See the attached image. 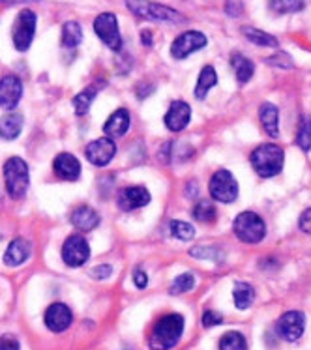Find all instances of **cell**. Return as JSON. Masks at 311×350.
<instances>
[{
    "instance_id": "obj_22",
    "label": "cell",
    "mask_w": 311,
    "mask_h": 350,
    "mask_svg": "<svg viewBox=\"0 0 311 350\" xmlns=\"http://www.w3.org/2000/svg\"><path fill=\"white\" fill-rule=\"evenodd\" d=\"M23 124H25V118L19 113H8L0 118V137L2 139H8L12 141L15 137H19L23 129Z\"/></svg>"
},
{
    "instance_id": "obj_27",
    "label": "cell",
    "mask_w": 311,
    "mask_h": 350,
    "mask_svg": "<svg viewBox=\"0 0 311 350\" xmlns=\"http://www.w3.org/2000/svg\"><path fill=\"white\" fill-rule=\"evenodd\" d=\"M242 34L249 40L255 45H260V47H278L280 43L275 40L272 34H267V32H262L259 29H254V27H244L242 29Z\"/></svg>"
},
{
    "instance_id": "obj_19",
    "label": "cell",
    "mask_w": 311,
    "mask_h": 350,
    "mask_svg": "<svg viewBox=\"0 0 311 350\" xmlns=\"http://www.w3.org/2000/svg\"><path fill=\"white\" fill-rule=\"evenodd\" d=\"M130 113L126 109H118V111H115L113 115L109 116L105 126H103V131L109 137H122L130 129Z\"/></svg>"
},
{
    "instance_id": "obj_39",
    "label": "cell",
    "mask_w": 311,
    "mask_h": 350,
    "mask_svg": "<svg viewBox=\"0 0 311 350\" xmlns=\"http://www.w3.org/2000/svg\"><path fill=\"white\" fill-rule=\"evenodd\" d=\"M225 10H227V14L231 15V17H239L242 15V0H227V4H225Z\"/></svg>"
},
{
    "instance_id": "obj_12",
    "label": "cell",
    "mask_w": 311,
    "mask_h": 350,
    "mask_svg": "<svg viewBox=\"0 0 311 350\" xmlns=\"http://www.w3.org/2000/svg\"><path fill=\"white\" fill-rule=\"evenodd\" d=\"M116 154V144L113 139L109 137H102V139H96L92 143L88 144L85 156L92 165L96 167H105L113 161V157Z\"/></svg>"
},
{
    "instance_id": "obj_37",
    "label": "cell",
    "mask_w": 311,
    "mask_h": 350,
    "mask_svg": "<svg viewBox=\"0 0 311 350\" xmlns=\"http://www.w3.org/2000/svg\"><path fill=\"white\" fill-rule=\"evenodd\" d=\"M224 322V317L216 311H204L203 313V326L204 328H212V326H217Z\"/></svg>"
},
{
    "instance_id": "obj_11",
    "label": "cell",
    "mask_w": 311,
    "mask_h": 350,
    "mask_svg": "<svg viewBox=\"0 0 311 350\" xmlns=\"http://www.w3.org/2000/svg\"><path fill=\"white\" fill-rule=\"evenodd\" d=\"M306 328V317L300 311H287L285 314L280 317L278 321V334L285 339V341H298Z\"/></svg>"
},
{
    "instance_id": "obj_2",
    "label": "cell",
    "mask_w": 311,
    "mask_h": 350,
    "mask_svg": "<svg viewBox=\"0 0 311 350\" xmlns=\"http://www.w3.org/2000/svg\"><path fill=\"white\" fill-rule=\"evenodd\" d=\"M283 148L278 144H260L252 154V167L262 178H272L283 169Z\"/></svg>"
},
{
    "instance_id": "obj_16",
    "label": "cell",
    "mask_w": 311,
    "mask_h": 350,
    "mask_svg": "<svg viewBox=\"0 0 311 350\" xmlns=\"http://www.w3.org/2000/svg\"><path fill=\"white\" fill-rule=\"evenodd\" d=\"M191 118V107L186 101H174L165 115V126L171 131H182L189 124Z\"/></svg>"
},
{
    "instance_id": "obj_34",
    "label": "cell",
    "mask_w": 311,
    "mask_h": 350,
    "mask_svg": "<svg viewBox=\"0 0 311 350\" xmlns=\"http://www.w3.org/2000/svg\"><path fill=\"white\" fill-rule=\"evenodd\" d=\"M171 234H173L174 238L182 240V242H188V240H191V238L195 236V229H193V225H189V223L174 219V221H171Z\"/></svg>"
},
{
    "instance_id": "obj_31",
    "label": "cell",
    "mask_w": 311,
    "mask_h": 350,
    "mask_svg": "<svg viewBox=\"0 0 311 350\" xmlns=\"http://www.w3.org/2000/svg\"><path fill=\"white\" fill-rule=\"evenodd\" d=\"M216 206H214L212 202H208V200H201V202H197L195 208H193V217H195L197 221L212 223L216 219Z\"/></svg>"
},
{
    "instance_id": "obj_35",
    "label": "cell",
    "mask_w": 311,
    "mask_h": 350,
    "mask_svg": "<svg viewBox=\"0 0 311 350\" xmlns=\"http://www.w3.org/2000/svg\"><path fill=\"white\" fill-rule=\"evenodd\" d=\"M189 255L195 258H210V260H216V262H219L224 258L221 251L217 247H193L189 251Z\"/></svg>"
},
{
    "instance_id": "obj_17",
    "label": "cell",
    "mask_w": 311,
    "mask_h": 350,
    "mask_svg": "<svg viewBox=\"0 0 311 350\" xmlns=\"http://www.w3.org/2000/svg\"><path fill=\"white\" fill-rule=\"evenodd\" d=\"M53 169H55V172H57L60 178L70 180V182L79 178L81 174L79 159L73 156V154H68V152H62V154H58V156L55 157Z\"/></svg>"
},
{
    "instance_id": "obj_1",
    "label": "cell",
    "mask_w": 311,
    "mask_h": 350,
    "mask_svg": "<svg viewBox=\"0 0 311 350\" xmlns=\"http://www.w3.org/2000/svg\"><path fill=\"white\" fill-rule=\"evenodd\" d=\"M182 334H184V317L178 313H169L154 324L148 337V347L150 350H171L180 341Z\"/></svg>"
},
{
    "instance_id": "obj_15",
    "label": "cell",
    "mask_w": 311,
    "mask_h": 350,
    "mask_svg": "<svg viewBox=\"0 0 311 350\" xmlns=\"http://www.w3.org/2000/svg\"><path fill=\"white\" fill-rule=\"evenodd\" d=\"M148 202H150V193H148L146 187H124L122 191L118 193V204H120V208L126 210V212L146 206Z\"/></svg>"
},
{
    "instance_id": "obj_33",
    "label": "cell",
    "mask_w": 311,
    "mask_h": 350,
    "mask_svg": "<svg viewBox=\"0 0 311 350\" xmlns=\"http://www.w3.org/2000/svg\"><path fill=\"white\" fill-rule=\"evenodd\" d=\"M195 286V275H191V273H182L178 278L174 279L173 285L169 288V294H184V293H189L191 288Z\"/></svg>"
},
{
    "instance_id": "obj_20",
    "label": "cell",
    "mask_w": 311,
    "mask_h": 350,
    "mask_svg": "<svg viewBox=\"0 0 311 350\" xmlns=\"http://www.w3.org/2000/svg\"><path fill=\"white\" fill-rule=\"evenodd\" d=\"M30 257V243L25 238H15L14 242L8 245L4 253V262L8 266H21Z\"/></svg>"
},
{
    "instance_id": "obj_9",
    "label": "cell",
    "mask_w": 311,
    "mask_h": 350,
    "mask_svg": "<svg viewBox=\"0 0 311 350\" xmlns=\"http://www.w3.org/2000/svg\"><path fill=\"white\" fill-rule=\"evenodd\" d=\"M90 257V247L88 242L81 234H73L66 238L64 245H62V260L72 268H79L88 260Z\"/></svg>"
},
{
    "instance_id": "obj_42",
    "label": "cell",
    "mask_w": 311,
    "mask_h": 350,
    "mask_svg": "<svg viewBox=\"0 0 311 350\" xmlns=\"http://www.w3.org/2000/svg\"><path fill=\"white\" fill-rule=\"evenodd\" d=\"M133 281H135L137 288H145L148 285V275L143 270H137V272L133 273Z\"/></svg>"
},
{
    "instance_id": "obj_41",
    "label": "cell",
    "mask_w": 311,
    "mask_h": 350,
    "mask_svg": "<svg viewBox=\"0 0 311 350\" xmlns=\"http://www.w3.org/2000/svg\"><path fill=\"white\" fill-rule=\"evenodd\" d=\"M300 229L311 234V208H308L304 214L300 215Z\"/></svg>"
},
{
    "instance_id": "obj_14",
    "label": "cell",
    "mask_w": 311,
    "mask_h": 350,
    "mask_svg": "<svg viewBox=\"0 0 311 350\" xmlns=\"http://www.w3.org/2000/svg\"><path fill=\"white\" fill-rule=\"evenodd\" d=\"M23 96V81L17 75H6L0 79V107L12 109L17 107V103Z\"/></svg>"
},
{
    "instance_id": "obj_13",
    "label": "cell",
    "mask_w": 311,
    "mask_h": 350,
    "mask_svg": "<svg viewBox=\"0 0 311 350\" xmlns=\"http://www.w3.org/2000/svg\"><path fill=\"white\" fill-rule=\"evenodd\" d=\"M45 326L55 332V334H62L66 329L72 326V321H73V314H72V309L68 308L66 304H53L47 308L45 311Z\"/></svg>"
},
{
    "instance_id": "obj_32",
    "label": "cell",
    "mask_w": 311,
    "mask_h": 350,
    "mask_svg": "<svg viewBox=\"0 0 311 350\" xmlns=\"http://www.w3.org/2000/svg\"><path fill=\"white\" fill-rule=\"evenodd\" d=\"M306 0H270V8L278 14H295L304 10Z\"/></svg>"
},
{
    "instance_id": "obj_40",
    "label": "cell",
    "mask_w": 311,
    "mask_h": 350,
    "mask_svg": "<svg viewBox=\"0 0 311 350\" xmlns=\"http://www.w3.org/2000/svg\"><path fill=\"white\" fill-rule=\"evenodd\" d=\"M111 273H113V268H111V266L100 265V266H96L94 270H92V278H94V279H107Z\"/></svg>"
},
{
    "instance_id": "obj_18",
    "label": "cell",
    "mask_w": 311,
    "mask_h": 350,
    "mask_svg": "<svg viewBox=\"0 0 311 350\" xmlns=\"http://www.w3.org/2000/svg\"><path fill=\"white\" fill-rule=\"evenodd\" d=\"M72 225L75 229L88 232L100 225V215L90 206H79L72 212Z\"/></svg>"
},
{
    "instance_id": "obj_30",
    "label": "cell",
    "mask_w": 311,
    "mask_h": 350,
    "mask_svg": "<svg viewBox=\"0 0 311 350\" xmlns=\"http://www.w3.org/2000/svg\"><path fill=\"white\" fill-rule=\"evenodd\" d=\"M219 350H247L246 337L240 332H227L219 339Z\"/></svg>"
},
{
    "instance_id": "obj_24",
    "label": "cell",
    "mask_w": 311,
    "mask_h": 350,
    "mask_svg": "<svg viewBox=\"0 0 311 350\" xmlns=\"http://www.w3.org/2000/svg\"><path fill=\"white\" fill-rule=\"evenodd\" d=\"M232 300H234V306L244 311L247 309L255 300V288L249 283H244V281H239L234 283V288H232Z\"/></svg>"
},
{
    "instance_id": "obj_25",
    "label": "cell",
    "mask_w": 311,
    "mask_h": 350,
    "mask_svg": "<svg viewBox=\"0 0 311 350\" xmlns=\"http://www.w3.org/2000/svg\"><path fill=\"white\" fill-rule=\"evenodd\" d=\"M217 85V73L212 66H204L203 72L199 75V81H197L195 86V96L199 100H204L206 94L210 92V88H214Z\"/></svg>"
},
{
    "instance_id": "obj_23",
    "label": "cell",
    "mask_w": 311,
    "mask_h": 350,
    "mask_svg": "<svg viewBox=\"0 0 311 350\" xmlns=\"http://www.w3.org/2000/svg\"><path fill=\"white\" fill-rule=\"evenodd\" d=\"M231 66L232 70H234V75L239 79L240 85H246L249 79L254 77V72H255V66L254 62L246 58L244 55H240V53H234L231 57Z\"/></svg>"
},
{
    "instance_id": "obj_44",
    "label": "cell",
    "mask_w": 311,
    "mask_h": 350,
    "mask_svg": "<svg viewBox=\"0 0 311 350\" xmlns=\"http://www.w3.org/2000/svg\"><path fill=\"white\" fill-rule=\"evenodd\" d=\"M25 2H38V0H0V4H25Z\"/></svg>"
},
{
    "instance_id": "obj_8",
    "label": "cell",
    "mask_w": 311,
    "mask_h": 350,
    "mask_svg": "<svg viewBox=\"0 0 311 350\" xmlns=\"http://www.w3.org/2000/svg\"><path fill=\"white\" fill-rule=\"evenodd\" d=\"M94 32L98 38L107 45L111 51H120L122 47V38H120V30H118V19L115 14H100L94 21Z\"/></svg>"
},
{
    "instance_id": "obj_29",
    "label": "cell",
    "mask_w": 311,
    "mask_h": 350,
    "mask_svg": "<svg viewBox=\"0 0 311 350\" xmlns=\"http://www.w3.org/2000/svg\"><path fill=\"white\" fill-rule=\"evenodd\" d=\"M297 143L302 150H311V116L302 115L300 116V124H298Z\"/></svg>"
},
{
    "instance_id": "obj_7",
    "label": "cell",
    "mask_w": 311,
    "mask_h": 350,
    "mask_svg": "<svg viewBox=\"0 0 311 350\" xmlns=\"http://www.w3.org/2000/svg\"><path fill=\"white\" fill-rule=\"evenodd\" d=\"M208 189L212 199L217 200V202H224V204L234 202L239 197V184L229 171H217L210 178Z\"/></svg>"
},
{
    "instance_id": "obj_43",
    "label": "cell",
    "mask_w": 311,
    "mask_h": 350,
    "mask_svg": "<svg viewBox=\"0 0 311 350\" xmlns=\"http://www.w3.org/2000/svg\"><path fill=\"white\" fill-rule=\"evenodd\" d=\"M141 40L145 45H152V34H150V30H143L141 32Z\"/></svg>"
},
{
    "instance_id": "obj_36",
    "label": "cell",
    "mask_w": 311,
    "mask_h": 350,
    "mask_svg": "<svg viewBox=\"0 0 311 350\" xmlns=\"http://www.w3.org/2000/svg\"><path fill=\"white\" fill-rule=\"evenodd\" d=\"M270 66H278V68H285V70H290L293 68V60L287 53H275L274 57H270L267 60Z\"/></svg>"
},
{
    "instance_id": "obj_10",
    "label": "cell",
    "mask_w": 311,
    "mask_h": 350,
    "mask_svg": "<svg viewBox=\"0 0 311 350\" xmlns=\"http://www.w3.org/2000/svg\"><path fill=\"white\" fill-rule=\"evenodd\" d=\"M206 43H208V40L204 34L197 32V30H189V32H184L174 40L173 45H171V55L182 60V58L189 57L191 53L203 49Z\"/></svg>"
},
{
    "instance_id": "obj_5",
    "label": "cell",
    "mask_w": 311,
    "mask_h": 350,
    "mask_svg": "<svg viewBox=\"0 0 311 350\" xmlns=\"http://www.w3.org/2000/svg\"><path fill=\"white\" fill-rule=\"evenodd\" d=\"M234 234L244 243H259L267 236V225L255 212H242L232 223Z\"/></svg>"
},
{
    "instance_id": "obj_6",
    "label": "cell",
    "mask_w": 311,
    "mask_h": 350,
    "mask_svg": "<svg viewBox=\"0 0 311 350\" xmlns=\"http://www.w3.org/2000/svg\"><path fill=\"white\" fill-rule=\"evenodd\" d=\"M36 34V14L32 10H21L15 17L14 29H12V40H14L15 49L25 53L29 49L30 43Z\"/></svg>"
},
{
    "instance_id": "obj_21",
    "label": "cell",
    "mask_w": 311,
    "mask_h": 350,
    "mask_svg": "<svg viewBox=\"0 0 311 350\" xmlns=\"http://www.w3.org/2000/svg\"><path fill=\"white\" fill-rule=\"evenodd\" d=\"M259 116L260 122H262V128L267 131L268 135L275 139V137L280 135V111L275 105L272 103H262L259 107Z\"/></svg>"
},
{
    "instance_id": "obj_38",
    "label": "cell",
    "mask_w": 311,
    "mask_h": 350,
    "mask_svg": "<svg viewBox=\"0 0 311 350\" xmlns=\"http://www.w3.org/2000/svg\"><path fill=\"white\" fill-rule=\"evenodd\" d=\"M0 350H21L19 341L14 336H2L0 337Z\"/></svg>"
},
{
    "instance_id": "obj_4",
    "label": "cell",
    "mask_w": 311,
    "mask_h": 350,
    "mask_svg": "<svg viewBox=\"0 0 311 350\" xmlns=\"http://www.w3.org/2000/svg\"><path fill=\"white\" fill-rule=\"evenodd\" d=\"M126 6L130 8L131 14L137 17L148 19V21H159V23H184V15L174 12L173 8L163 6L158 2H150V0H126Z\"/></svg>"
},
{
    "instance_id": "obj_28",
    "label": "cell",
    "mask_w": 311,
    "mask_h": 350,
    "mask_svg": "<svg viewBox=\"0 0 311 350\" xmlns=\"http://www.w3.org/2000/svg\"><path fill=\"white\" fill-rule=\"evenodd\" d=\"M96 94H98V86H88L83 92L75 96L73 107H75V113H77V115H87V111L90 109V105H92V101H94Z\"/></svg>"
},
{
    "instance_id": "obj_26",
    "label": "cell",
    "mask_w": 311,
    "mask_h": 350,
    "mask_svg": "<svg viewBox=\"0 0 311 350\" xmlns=\"http://www.w3.org/2000/svg\"><path fill=\"white\" fill-rule=\"evenodd\" d=\"M81 42H83V29H81L79 23H66L64 27H62V45L73 49V47H77Z\"/></svg>"
},
{
    "instance_id": "obj_3",
    "label": "cell",
    "mask_w": 311,
    "mask_h": 350,
    "mask_svg": "<svg viewBox=\"0 0 311 350\" xmlns=\"http://www.w3.org/2000/svg\"><path fill=\"white\" fill-rule=\"evenodd\" d=\"M4 180H6V191L12 199H23L29 189V165L21 157H10L4 165Z\"/></svg>"
}]
</instances>
